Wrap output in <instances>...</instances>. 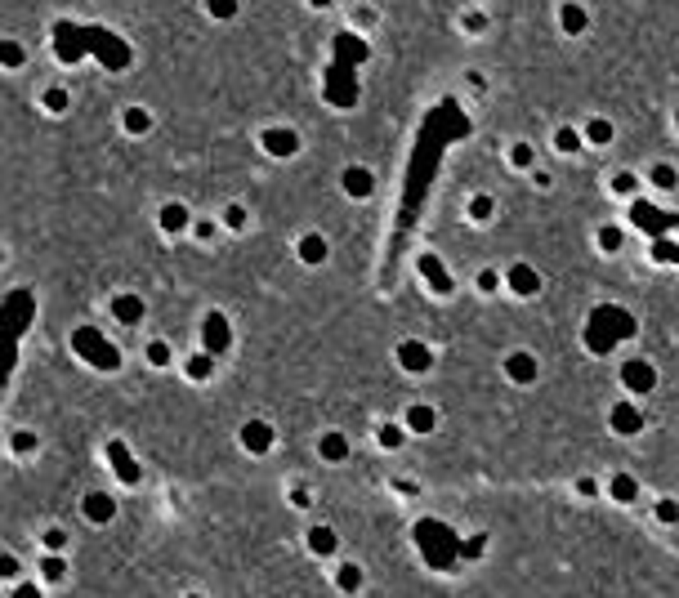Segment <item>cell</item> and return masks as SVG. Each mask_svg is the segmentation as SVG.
I'll use <instances>...</instances> for the list:
<instances>
[{
  "instance_id": "3957f363",
  "label": "cell",
  "mask_w": 679,
  "mask_h": 598,
  "mask_svg": "<svg viewBox=\"0 0 679 598\" xmlns=\"http://www.w3.org/2000/svg\"><path fill=\"white\" fill-rule=\"evenodd\" d=\"M416 545H420V554H425V562L434 572L456 567V558H460V536L447 523H438V518L416 523Z\"/></svg>"
},
{
  "instance_id": "8992f818",
  "label": "cell",
  "mask_w": 679,
  "mask_h": 598,
  "mask_svg": "<svg viewBox=\"0 0 679 598\" xmlns=\"http://www.w3.org/2000/svg\"><path fill=\"white\" fill-rule=\"evenodd\" d=\"M322 94H326V103H336V107H353V103H358L353 68H344V63H331V68H326V80H322Z\"/></svg>"
},
{
  "instance_id": "e575fe53",
  "label": "cell",
  "mask_w": 679,
  "mask_h": 598,
  "mask_svg": "<svg viewBox=\"0 0 679 598\" xmlns=\"http://www.w3.org/2000/svg\"><path fill=\"white\" fill-rule=\"evenodd\" d=\"M675 255H679V246H675L670 237H661V241H653V259H657V263H675Z\"/></svg>"
},
{
  "instance_id": "5b68a950",
  "label": "cell",
  "mask_w": 679,
  "mask_h": 598,
  "mask_svg": "<svg viewBox=\"0 0 679 598\" xmlns=\"http://www.w3.org/2000/svg\"><path fill=\"white\" fill-rule=\"evenodd\" d=\"M631 219H635V228H639V232H648L653 241L670 237V232L679 228V214H675V210H661V206H653V201H643V196L631 206Z\"/></svg>"
},
{
  "instance_id": "b9f144b4",
  "label": "cell",
  "mask_w": 679,
  "mask_h": 598,
  "mask_svg": "<svg viewBox=\"0 0 679 598\" xmlns=\"http://www.w3.org/2000/svg\"><path fill=\"white\" fill-rule=\"evenodd\" d=\"M487 550V536H470V540H460V558H478Z\"/></svg>"
},
{
  "instance_id": "ac0fdd59",
  "label": "cell",
  "mask_w": 679,
  "mask_h": 598,
  "mask_svg": "<svg viewBox=\"0 0 679 598\" xmlns=\"http://www.w3.org/2000/svg\"><path fill=\"white\" fill-rule=\"evenodd\" d=\"M85 518L90 523H112V518H117V500L103 495V491H90L85 495Z\"/></svg>"
},
{
  "instance_id": "ee69618b",
  "label": "cell",
  "mask_w": 679,
  "mask_h": 598,
  "mask_svg": "<svg viewBox=\"0 0 679 598\" xmlns=\"http://www.w3.org/2000/svg\"><path fill=\"white\" fill-rule=\"evenodd\" d=\"M496 286H501V273H496V268H483V273H478V290H487V295H492Z\"/></svg>"
},
{
  "instance_id": "7dc6e473",
  "label": "cell",
  "mask_w": 679,
  "mask_h": 598,
  "mask_svg": "<svg viewBox=\"0 0 679 598\" xmlns=\"http://www.w3.org/2000/svg\"><path fill=\"white\" fill-rule=\"evenodd\" d=\"M0 58H5V68H19V63H23V49L14 45V41H5V49H0Z\"/></svg>"
},
{
  "instance_id": "681fc988",
  "label": "cell",
  "mask_w": 679,
  "mask_h": 598,
  "mask_svg": "<svg viewBox=\"0 0 679 598\" xmlns=\"http://www.w3.org/2000/svg\"><path fill=\"white\" fill-rule=\"evenodd\" d=\"M210 14H214V19H233V14H237V9H233V5H228V0H219V5H210Z\"/></svg>"
},
{
  "instance_id": "4316f807",
  "label": "cell",
  "mask_w": 679,
  "mask_h": 598,
  "mask_svg": "<svg viewBox=\"0 0 679 598\" xmlns=\"http://www.w3.org/2000/svg\"><path fill=\"white\" fill-rule=\"evenodd\" d=\"M336 585H340L344 594H358V589H362V567H358V562H344V567L336 572Z\"/></svg>"
},
{
  "instance_id": "7a4b0ae2",
  "label": "cell",
  "mask_w": 679,
  "mask_h": 598,
  "mask_svg": "<svg viewBox=\"0 0 679 598\" xmlns=\"http://www.w3.org/2000/svg\"><path fill=\"white\" fill-rule=\"evenodd\" d=\"M635 326H639V322H635L621 304H599V308L586 318V348H590L594 357H603V353H612L621 340H631Z\"/></svg>"
},
{
  "instance_id": "8d00e7d4",
  "label": "cell",
  "mask_w": 679,
  "mask_h": 598,
  "mask_svg": "<svg viewBox=\"0 0 679 598\" xmlns=\"http://www.w3.org/2000/svg\"><path fill=\"white\" fill-rule=\"evenodd\" d=\"M509 165H514V170H527V165H532V147L514 143V147H509Z\"/></svg>"
},
{
  "instance_id": "f35d334b",
  "label": "cell",
  "mask_w": 679,
  "mask_h": 598,
  "mask_svg": "<svg viewBox=\"0 0 679 598\" xmlns=\"http://www.w3.org/2000/svg\"><path fill=\"white\" fill-rule=\"evenodd\" d=\"M147 362H152V367H170V344H147Z\"/></svg>"
},
{
  "instance_id": "f6af8a7d",
  "label": "cell",
  "mask_w": 679,
  "mask_h": 598,
  "mask_svg": "<svg viewBox=\"0 0 679 598\" xmlns=\"http://www.w3.org/2000/svg\"><path fill=\"white\" fill-rule=\"evenodd\" d=\"M63 545H68V536H63L58 527H49V531H45V550H49V554H58Z\"/></svg>"
},
{
  "instance_id": "11a10c76",
  "label": "cell",
  "mask_w": 679,
  "mask_h": 598,
  "mask_svg": "<svg viewBox=\"0 0 679 598\" xmlns=\"http://www.w3.org/2000/svg\"><path fill=\"white\" fill-rule=\"evenodd\" d=\"M675 263H679V255H675Z\"/></svg>"
},
{
  "instance_id": "44dd1931",
  "label": "cell",
  "mask_w": 679,
  "mask_h": 598,
  "mask_svg": "<svg viewBox=\"0 0 679 598\" xmlns=\"http://www.w3.org/2000/svg\"><path fill=\"white\" fill-rule=\"evenodd\" d=\"M434 424H438V415H434V406H425V402H416L407 411V434H434Z\"/></svg>"
},
{
  "instance_id": "f5cc1de1",
  "label": "cell",
  "mask_w": 679,
  "mask_h": 598,
  "mask_svg": "<svg viewBox=\"0 0 679 598\" xmlns=\"http://www.w3.org/2000/svg\"><path fill=\"white\" fill-rule=\"evenodd\" d=\"M188 598H202V594H188Z\"/></svg>"
},
{
  "instance_id": "816d5d0a",
  "label": "cell",
  "mask_w": 679,
  "mask_h": 598,
  "mask_svg": "<svg viewBox=\"0 0 679 598\" xmlns=\"http://www.w3.org/2000/svg\"><path fill=\"white\" fill-rule=\"evenodd\" d=\"M14 598H41V589H36V585H19V589H14Z\"/></svg>"
},
{
  "instance_id": "f1b7e54d",
  "label": "cell",
  "mask_w": 679,
  "mask_h": 598,
  "mask_svg": "<svg viewBox=\"0 0 679 598\" xmlns=\"http://www.w3.org/2000/svg\"><path fill=\"white\" fill-rule=\"evenodd\" d=\"M125 130L130 135H147V130H152V116H147L143 107H130L125 112Z\"/></svg>"
},
{
  "instance_id": "8fae6325",
  "label": "cell",
  "mask_w": 679,
  "mask_h": 598,
  "mask_svg": "<svg viewBox=\"0 0 679 598\" xmlns=\"http://www.w3.org/2000/svg\"><path fill=\"white\" fill-rule=\"evenodd\" d=\"M398 362H403L407 371H416V375H420V371L434 367V353H429V348H425L420 340H403V344H398Z\"/></svg>"
},
{
  "instance_id": "f907efd6",
  "label": "cell",
  "mask_w": 679,
  "mask_h": 598,
  "mask_svg": "<svg viewBox=\"0 0 679 598\" xmlns=\"http://www.w3.org/2000/svg\"><path fill=\"white\" fill-rule=\"evenodd\" d=\"M14 451H36V438H27V434H19V438H14Z\"/></svg>"
},
{
  "instance_id": "ab89813d",
  "label": "cell",
  "mask_w": 679,
  "mask_h": 598,
  "mask_svg": "<svg viewBox=\"0 0 679 598\" xmlns=\"http://www.w3.org/2000/svg\"><path fill=\"white\" fill-rule=\"evenodd\" d=\"M586 139H590V143H608V139H612V125H608V121H590V125H586Z\"/></svg>"
},
{
  "instance_id": "7c38bea8",
  "label": "cell",
  "mask_w": 679,
  "mask_h": 598,
  "mask_svg": "<svg viewBox=\"0 0 679 598\" xmlns=\"http://www.w3.org/2000/svg\"><path fill=\"white\" fill-rule=\"evenodd\" d=\"M242 446H246V451H255V456H264L273 446V429L264 420H246L242 424Z\"/></svg>"
},
{
  "instance_id": "f546056e",
  "label": "cell",
  "mask_w": 679,
  "mask_h": 598,
  "mask_svg": "<svg viewBox=\"0 0 679 598\" xmlns=\"http://www.w3.org/2000/svg\"><path fill=\"white\" fill-rule=\"evenodd\" d=\"M210 371H214V357H210V353H192V357H188V375H192V379H206Z\"/></svg>"
},
{
  "instance_id": "4dcf8cb0",
  "label": "cell",
  "mask_w": 679,
  "mask_h": 598,
  "mask_svg": "<svg viewBox=\"0 0 679 598\" xmlns=\"http://www.w3.org/2000/svg\"><path fill=\"white\" fill-rule=\"evenodd\" d=\"M653 184H657L661 192L679 188V174H675V165H653Z\"/></svg>"
},
{
  "instance_id": "ffe728a7",
  "label": "cell",
  "mask_w": 679,
  "mask_h": 598,
  "mask_svg": "<svg viewBox=\"0 0 679 598\" xmlns=\"http://www.w3.org/2000/svg\"><path fill=\"white\" fill-rule=\"evenodd\" d=\"M371 188H375L371 170H362V165H349V170H344V192L349 196H371Z\"/></svg>"
},
{
  "instance_id": "7402d4cb",
  "label": "cell",
  "mask_w": 679,
  "mask_h": 598,
  "mask_svg": "<svg viewBox=\"0 0 679 598\" xmlns=\"http://www.w3.org/2000/svg\"><path fill=\"white\" fill-rule=\"evenodd\" d=\"M309 550L318 554V558L336 554V550H340V536H336V527H313V531H309Z\"/></svg>"
},
{
  "instance_id": "5bb4252c",
  "label": "cell",
  "mask_w": 679,
  "mask_h": 598,
  "mask_svg": "<svg viewBox=\"0 0 679 598\" xmlns=\"http://www.w3.org/2000/svg\"><path fill=\"white\" fill-rule=\"evenodd\" d=\"M505 286L514 290V295H537V290H541V277H537L532 263H514V268L505 273Z\"/></svg>"
},
{
  "instance_id": "1f68e13d",
  "label": "cell",
  "mask_w": 679,
  "mask_h": 598,
  "mask_svg": "<svg viewBox=\"0 0 679 598\" xmlns=\"http://www.w3.org/2000/svg\"><path fill=\"white\" fill-rule=\"evenodd\" d=\"M403 442H407V429L403 424H380V446H389V451H393V446H403Z\"/></svg>"
},
{
  "instance_id": "c3c4849f",
  "label": "cell",
  "mask_w": 679,
  "mask_h": 598,
  "mask_svg": "<svg viewBox=\"0 0 679 598\" xmlns=\"http://www.w3.org/2000/svg\"><path fill=\"white\" fill-rule=\"evenodd\" d=\"M224 224H228V228H246V210H242V206H228V210H224Z\"/></svg>"
},
{
  "instance_id": "d590c367",
  "label": "cell",
  "mask_w": 679,
  "mask_h": 598,
  "mask_svg": "<svg viewBox=\"0 0 679 598\" xmlns=\"http://www.w3.org/2000/svg\"><path fill=\"white\" fill-rule=\"evenodd\" d=\"M492 210H496V201H492V196H474V201H470V219H478V224H483V219H492Z\"/></svg>"
},
{
  "instance_id": "277c9868",
  "label": "cell",
  "mask_w": 679,
  "mask_h": 598,
  "mask_svg": "<svg viewBox=\"0 0 679 598\" xmlns=\"http://www.w3.org/2000/svg\"><path fill=\"white\" fill-rule=\"evenodd\" d=\"M72 348H76L81 362H90V367H98V371H117L121 367L117 344L103 340V330H98V326H76L72 330Z\"/></svg>"
},
{
  "instance_id": "e0dca14e",
  "label": "cell",
  "mask_w": 679,
  "mask_h": 598,
  "mask_svg": "<svg viewBox=\"0 0 679 598\" xmlns=\"http://www.w3.org/2000/svg\"><path fill=\"white\" fill-rule=\"evenodd\" d=\"M420 277L434 286V295H452V277H447V268L438 263V255H420Z\"/></svg>"
},
{
  "instance_id": "db71d44e",
  "label": "cell",
  "mask_w": 679,
  "mask_h": 598,
  "mask_svg": "<svg viewBox=\"0 0 679 598\" xmlns=\"http://www.w3.org/2000/svg\"><path fill=\"white\" fill-rule=\"evenodd\" d=\"M675 125H679V112H675Z\"/></svg>"
},
{
  "instance_id": "4fadbf2b",
  "label": "cell",
  "mask_w": 679,
  "mask_h": 598,
  "mask_svg": "<svg viewBox=\"0 0 679 598\" xmlns=\"http://www.w3.org/2000/svg\"><path fill=\"white\" fill-rule=\"evenodd\" d=\"M264 152L295 157V152H300V135H295V130H264Z\"/></svg>"
},
{
  "instance_id": "30bf717a",
  "label": "cell",
  "mask_w": 679,
  "mask_h": 598,
  "mask_svg": "<svg viewBox=\"0 0 679 598\" xmlns=\"http://www.w3.org/2000/svg\"><path fill=\"white\" fill-rule=\"evenodd\" d=\"M108 460H112V469H117V478H121V483H130V487H135L139 478H143V469H139L135 460H130L125 442H108Z\"/></svg>"
},
{
  "instance_id": "ba28073f",
  "label": "cell",
  "mask_w": 679,
  "mask_h": 598,
  "mask_svg": "<svg viewBox=\"0 0 679 598\" xmlns=\"http://www.w3.org/2000/svg\"><path fill=\"white\" fill-rule=\"evenodd\" d=\"M228 344H233V330H228V318H224V313H210V318L202 322V353L219 357V353H228Z\"/></svg>"
},
{
  "instance_id": "83f0119b",
  "label": "cell",
  "mask_w": 679,
  "mask_h": 598,
  "mask_svg": "<svg viewBox=\"0 0 679 598\" xmlns=\"http://www.w3.org/2000/svg\"><path fill=\"white\" fill-rule=\"evenodd\" d=\"M559 23H563V31H572V36H576V31H586V9L581 5H563L559 9Z\"/></svg>"
},
{
  "instance_id": "836d02e7",
  "label": "cell",
  "mask_w": 679,
  "mask_h": 598,
  "mask_svg": "<svg viewBox=\"0 0 679 598\" xmlns=\"http://www.w3.org/2000/svg\"><path fill=\"white\" fill-rule=\"evenodd\" d=\"M599 246H603L608 255L621 251V228H617V224H603V228H599Z\"/></svg>"
},
{
  "instance_id": "d4e9b609",
  "label": "cell",
  "mask_w": 679,
  "mask_h": 598,
  "mask_svg": "<svg viewBox=\"0 0 679 598\" xmlns=\"http://www.w3.org/2000/svg\"><path fill=\"white\" fill-rule=\"evenodd\" d=\"M300 259H304V263H322V259H326V237H318V232L300 237Z\"/></svg>"
},
{
  "instance_id": "d6986e66",
  "label": "cell",
  "mask_w": 679,
  "mask_h": 598,
  "mask_svg": "<svg viewBox=\"0 0 679 598\" xmlns=\"http://www.w3.org/2000/svg\"><path fill=\"white\" fill-rule=\"evenodd\" d=\"M31 313H36V304H31V295H27V290H14V295H9V304H5V318H9V326H19V330H23Z\"/></svg>"
},
{
  "instance_id": "6da1fadb",
  "label": "cell",
  "mask_w": 679,
  "mask_h": 598,
  "mask_svg": "<svg viewBox=\"0 0 679 598\" xmlns=\"http://www.w3.org/2000/svg\"><path fill=\"white\" fill-rule=\"evenodd\" d=\"M54 49H58L63 63H76L81 54H94V58H103V68H112V72L130 68V45L117 41V36H112V31H103V27L54 23Z\"/></svg>"
},
{
  "instance_id": "9c48e42d",
  "label": "cell",
  "mask_w": 679,
  "mask_h": 598,
  "mask_svg": "<svg viewBox=\"0 0 679 598\" xmlns=\"http://www.w3.org/2000/svg\"><path fill=\"white\" fill-rule=\"evenodd\" d=\"M608 424H612V434L631 438V434H639V429H643V415H639L635 402H617V406L608 411Z\"/></svg>"
},
{
  "instance_id": "d6a6232c",
  "label": "cell",
  "mask_w": 679,
  "mask_h": 598,
  "mask_svg": "<svg viewBox=\"0 0 679 598\" xmlns=\"http://www.w3.org/2000/svg\"><path fill=\"white\" fill-rule=\"evenodd\" d=\"M554 147H559V152H581V135H576V130H568V125H563L559 135H554Z\"/></svg>"
},
{
  "instance_id": "2e32d148",
  "label": "cell",
  "mask_w": 679,
  "mask_h": 598,
  "mask_svg": "<svg viewBox=\"0 0 679 598\" xmlns=\"http://www.w3.org/2000/svg\"><path fill=\"white\" fill-rule=\"evenodd\" d=\"M537 371H541V367H537L532 353H509V357H505V375L514 379V384H532Z\"/></svg>"
},
{
  "instance_id": "52a82bcc",
  "label": "cell",
  "mask_w": 679,
  "mask_h": 598,
  "mask_svg": "<svg viewBox=\"0 0 679 598\" xmlns=\"http://www.w3.org/2000/svg\"><path fill=\"white\" fill-rule=\"evenodd\" d=\"M621 384H626V393H631V397H648V393L657 389V371H653V362L631 357V362L621 367Z\"/></svg>"
},
{
  "instance_id": "bcb514c9",
  "label": "cell",
  "mask_w": 679,
  "mask_h": 598,
  "mask_svg": "<svg viewBox=\"0 0 679 598\" xmlns=\"http://www.w3.org/2000/svg\"><path fill=\"white\" fill-rule=\"evenodd\" d=\"M657 518L661 523H679V505L675 500H657Z\"/></svg>"
},
{
  "instance_id": "9a60e30c",
  "label": "cell",
  "mask_w": 679,
  "mask_h": 598,
  "mask_svg": "<svg viewBox=\"0 0 679 598\" xmlns=\"http://www.w3.org/2000/svg\"><path fill=\"white\" fill-rule=\"evenodd\" d=\"M112 318H117L121 326H139V322H143V299L130 295V290L117 295V299H112Z\"/></svg>"
},
{
  "instance_id": "74e56055",
  "label": "cell",
  "mask_w": 679,
  "mask_h": 598,
  "mask_svg": "<svg viewBox=\"0 0 679 598\" xmlns=\"http://www.w3.org/2000/svg\"><path fill=\"white\" fill-rule=\"evenodd\" d=\"M41 572H45V580H63V576H68V562H63V558L54 554V558H45V562H41Z\"/></svg>"
},
{
  "instance_id": "60d3db41",
  "label": "cell",
  "mask_w": 679,
  "mask_h": 598,
  "mask_svg": "<svg viewBox=\"0 0 679 598\" xmlns=\"http://www.w3.org/2000/svg\"><path fill=\"white\" fill-rule=\"evenodd\" d=\"M635 188H639V179H635V174H631V170H621V174H617V179H612V192H621V196H631V192H635Z\"/></svg>"
},
{
  "instance_id": "cb8c5ba5",
  "label": "cell",
  "mask_w": 679,
  "mask_h": 598,
  "mask_svg": "<svg viewBox=\"0 0 679 598\" xmlns=\"http://www.w3.org/2000/svg\"><path fill=\"white\" fill-rule=\"evenodd\" d=\"M318 451H322V460H344V456H349V438H344V434H322Z\"/></svg>"
},
{
  "instance_id": "484cf974",
  "label": "cell",
  "mask_w": 679,
  "mask_h": 598,
  "mask_svg": "<svg viewBox=\"0 0 679 598\" xmlns=\"http://www.w3.org/2000/svg\"><path fill=\"white\" fill-rule=\"evenodd\" d=\"M608 491H612V500H621V505H631V500H635V495H639V483H635V478H631V473H617V478H612V487H608Z\"/></svg>"
},
{
  "instance_id": "7bdbcfd3",
  "label": "cell",
  "mask_w": 679,
  "mask_h": 598,
  "mask_svg": "<svg viewBox=\"0 0 679 598\" xmlns=\"http://www.w3.org/2000/svg\"><path fill=\"white\" fill-rule=\"evenodd\" d=\"M45 107L49 112H68V90H45Z\"/></svg>"
},
{
  "instance_id": "603a6c76",
  "label": "cell",
  "mask_w": 679,
  "mask_h": 598,
  "mask_svg": "<svg viewBox=\"0 0 679 598\" xmlns=\"http://www.w3.org/2000/svg\"><path fill=\"white\" fill-rule=\"evenodd\" d=\"M161 228H165V232H184V228H188V206H179V201L161 206Z\"/></svg>"
}]
</instances>
